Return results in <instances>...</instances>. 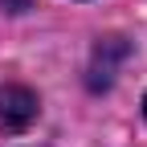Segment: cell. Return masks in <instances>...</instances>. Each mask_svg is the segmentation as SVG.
Here are the masks:
<instances>
[{
    "mask_svg": "<svg viewBox=\"0 0 147 147\" xmlns=\"http://www.w3.org/2000/svg\"><path fill=\"white\" fill-rule=\"evenodd\" d=\"M37 119V94L25 86H0V127L21 131Z\"/></svg>",
    "mask_w": 147,
    "mask_h": 147,
    "instance_id": "cell-1",
    "label": "cell"
},
{
    "mask_svg": "<svg viewBox=\"0 0 147 147\" xmlns=\"http://www.w3.org/2000/svg\"><path fill=\"white\" fill-rule=\"evenodd\" d=\"M143 115H147V98H143Z\"/></svg>",
    "mask_w": 147,
    "mask_h": 147,
    "instance_id": "cell-2",
    "label": "cell"
}]
</instances>
